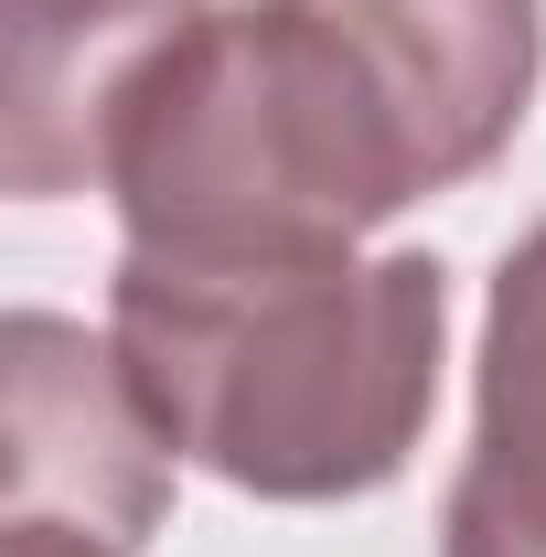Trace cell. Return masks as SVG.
<instances>
[{
	"label": "cell",
	"instance_id": "6da1fadb",
	"mask_svg": "<svg viewBox=\"0 0 546 557\" xmlns=\"http://www.w3.org/2000/svg\"><path fill=\"white\" fill-rule=\"evenodd\" d=\"M536 0H204L139 75L108 194L139 258H311L525 129Z\"/></svg>",
	"mask_w": 546,
	"mask_h": 557
},
{
	"label": "cell",
	"instance_id": "7a4b0ae2",
	"mask_svg": "<svg viewBox=\"0 0 546 557\" xmlns=\"http://www.w3.org/2000/svg\"><path fill=\"white\" fill-rule=\"evenodd\" d=\"M450 289L429 258H119L108 344L183 461L258 504H343L408 472L439 408Z\"/></svg>",
	"mask_w": 546,
	"mask_h": 557
},
{
	"label": "cell",
	"instance_id": "3957f363",
	"mask_svg": "<svg viewBox=\"0 0 546 557\" xmlns=\"http://www.w3.org/2000/svg\"><path fill=\"white\" fill-rule=\"evenodd\" d=\"M172 440L139 408L119 344H97L86 322L22 311L11 322V450H0V515H54L97 525L119 547H150L172 515Z\"/></svg>",
	"mask_w": 546,
	"mask_h": 557
},
{
	"label": "cell",
	"instance_id": "277c9868",
	"mask_svg": "<svg viewBox=\"0 0 546 557\" xmlns=\"http://www.w3.org/2000/svg\"><path fill=\"white\" fill-rule=\"evenodd\" d=\"M204 0H11V119L0 172L22 205L108 183V139L129 119L139 75Z\"/></svg>",
	"mask_w": 546,
	"mask_h": 557
},
{
	"label": "cell",
	"instance_id": "5b68a950",
	"mask_svg": "<svg viewBox=\"0 0 546 557\" xmlns=\"http://www.w3.org/2000/svg\"><path fill=\"white\" fill-rule=\"evenodd\" d=\"M439 557H546V225L504 258L482 311V408L439 504Z\"/></svg>",
	"mask_w": 546,
	"mask_h": 557
},
{
	"label": "cell",
	"instance_id": "8992f818",
	"mask_svg": "<svg viewBox=\"0 0 546 557\" xmlns=\"http://www.w3.org/2000/svg\"><path fill=\"white\" fill-rule=\"evenodd\" d=\"M0 557H139L97 525H54V515H0Z\"/></svg>",
	"mask_w": 546,
	"mask_h": 557
}]
</instances>
